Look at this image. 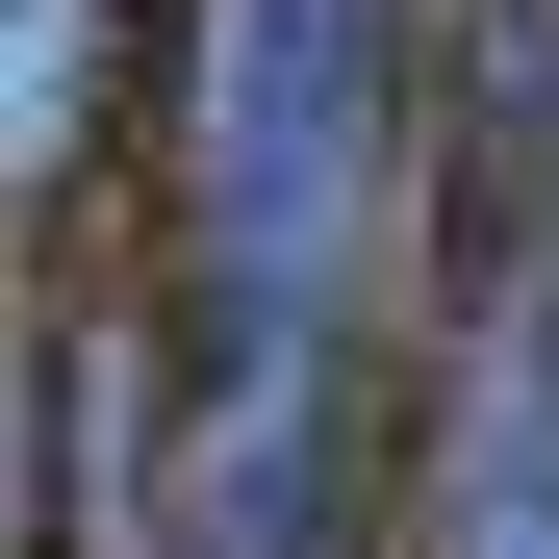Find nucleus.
Masks as SVG:
<instances>
[{"mask_svg":"<svg viewBox=\"0 0 559 559\" xmlns=\"http://www.w3.org/2000/svg\"><path fill=\"white\" fill-rule=\"evenodd\" d=\"M76 103H103V0H0V178L76 153Z\"/></svg>","mask_w":559,"mask_h":559,"instance_id":"1","label":"nucleus"}]
</instances>
